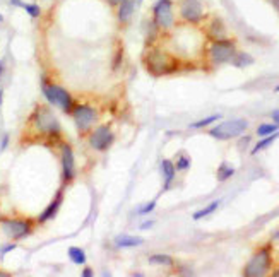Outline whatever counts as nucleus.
Here are the masks:
<instances>
[{
    "label": "nucleus",
    "mask_w": 279,
    "mask_h": 277,
    "mask_svg": "<svg viewBox=\"0 0 279 277\" xmlns=\"http://www.w3.org/2000/svg\"><path fill=\"white\" fill-rule=\"evenodd\" d=\"M7 146H9V134H3L2 140H0V151H5Z\"/></svg>",
    "instance_id": "32"
},
{
    "label": "nucleus",
    "mask_w": 279,
    "mask_h": 277,
    "mask_svg": "<svg viewBox=\"0 0 279 277\" xmlns=\"http://www.w3.org/2000/svg\"><path fill=\"white\" fill-rule=\"evenodd\" d=\"M236 52H238L236 41L226 36V38H221V40L209 41V45H207V48H206V56L211 65L218 67V65H224V63L231 62V58L235 56Z\"/></svg>",
    "instance_id": "6"
},
{
    "label": "nucleus",
    "mask_w": 279,
    "mask_h": 277,
    "mask_svg": "<svg viewBox=\"0 0 279 277\" xmlns=\"http://www.w3.org/2000/svg\"><path fill=\"white\" fill-rule=\"evenodd\" d=\"M70 116H72L75 128L81 134V137L88 135L100 121V111L94 106L86 103H75L72 111H70Z\"/></svg>",
    "instance_id": "7"
},
{
    "label": "nucleus",
    "mask_w": 279,
    "mask_h": 277,
    "mask_svg": "<svg viewBox=\"0 0 279 277\" xmlns=\"http://www.w3.org/2000/svg\"><path fill=\"white\" fill-rule=\"evenodd\" d=\"M2 103H3V89L0 87V106H2Z\"/></svg>",
    "instance_id": "42"
},
{
    "label": "nucleus",
    "mask_w": 279,
    "mask_h": 277,
    "mask_svg": "<svg viewBox=\"0 0 279 277\" xmlns=\"http://www.w3.org/2000/svg\"><path fill=\"white\" fill-rule=\"evenodd\" d=\"M149 264L151 265H165V267H171L175 264L173 257L165 255V253H156V255H151L149 257Z\"/></svg>",
    "instance_id": "24"
},
{
    "label": "nucleus",
    "mask_w": 279,
    "mask_h": 277,
    "mask_svg": "<svg viewBox=\"0 0 279 277\" xmlns=\"http://www.w3.org/2000/svg\"><path fill=\"white\" fill-rule=\"evenodd\" d=\"M36 224V219L31 218L0 216V234L9 241H21L35 233Z\"/></svg>",
    "instance_id": "3"
},
{
    "label": "nucleus",
    "mask_w": 279,
    "mask_h": 277,
    "mask_svg": "<svg viewBox=\"0 0 279 277\" xmlns=\"http://www.w3.org/2000/svg\"><path fill=\"white\" fill-rule=\"evenodd\" d=\"M248 128V120L245 118H233V120H226L218 123L216 127H213L209 130V135L218 140H229V139H236L242 137Z\"/></svg>",
    "instance_id": "10"
},
{
    "label": "nucleus",
    "mask_w": 279,
    "mask_h": 277,
    "mask_svg": "<svg viewBox=\"0 0 279 277\" xmlns=\"http://www.w3.org/2000/svg\"><path fill=\"white\" fill-rule=\"evenodd\" d=\"M274 93H279V84H278L276 87H274Z\"/></svg>",
    "instance_id": "44"
},
{
    "label": "nucleus",
    "mask_w": 279,
    "mask_h": 277,
    "mask_svg": "<svg viewBox=\"0 0 279 277\" xmlns=\"http://www.w3.org/2000/svg\"><path fill=\"white\" fill-rule=\"evenodd\" d=\"M271 3H273V5H274V9H276L278 12H279V0H271Z\"/></svg>",
    "instance_id": "41"
},
{
    "label": "nucleus",
    "mask_w": 279,
    "mask_h": 277,
    "mask_svg": "<svg viewBox=\"0 0 279 277\" xmlns=\"http://www.w3.org/2000/svg\"><path fill=\"white\" fill-rule=\"evenodd\" d=\"M9 3H10V5H14V7H21V9H22V7H24V0H9Z\"/></svg>",
    "instance_id": "35"
},
{
    "label": "nucleus",
    "mask_w": 279,
    "mask_h": 277,
    "mask_svg": "<svg viewBox=\"0 0 279 277\" xmlns=\"http://www.w3.org/2000/svg\"><path fill=\"white\" fill-rule=\"evenodd\" d=\"M221 118V115H211V116H206V118H201V120H197V121H194V123H190L188 127L190 128H204V127H209L213 121H218Z\"/></svg>",
    "instance_id": "27"
},
{
    "label": "nucleus",
    "mask_w": 279,
    "mask_h": 277,
    "mask_svg": "<svg viewBox=\"0 0 279 277\" xmlns=\"http://www.w3.org/2000/svg\"><path fill=\"white\" fill-rule=\"evenodd\" d=\"M123 58H125V48H123L122 41H118L116 47H115V50H113V58H112V70L113 72L122 69Z\"/></svg>",
    "instance_id": "21"
},
{
    "label": "nucleus",
    "mask_w": 279,
    "mask_h": 277,
    "mask_svg": "<svg viewBox=\"0 0 279 277\" xmlns=\"http://www.w3.org/2000/svg\"><path fill=\"white\" fill-rule=\"evenodd\" d=\"M161 173H163V192H168L176 176L175 163L171 159H163L161 161Z\"/></svg>",
    "instance_id": "16"
},
{
    "label": "nucleus",
    "mask_w": 279,
    "mask_h": 277,
    "mask_svg": "<svg viewBox=\"0 0 279 277\" xmlns=\"http://www.w3.org/2000/svg\"><path fill=\"white\" fill-rule=\"evenodd\" d=\"M17 248V241H9V243H5V245L0 248V259H3V257L7 255V253H10V252H14V250Z\"/></svg>",
    "instance_id": "31"
},
{
    "label": "nucleus",
    "mask_w": 279,
    "mask_h": 277,
    "mask_svg": "<svg viewBox=\"0 0 279 277\" xmlns=\"http://www.w3.org/2000/svg\"><path fill=\"white\" fill-rule=\"evenodd\" d=\"M142 2H144V0H137V3H142Z\"/></svg>",
    "instance_id": "45"
},
{
    "label": "nucleus",
    "mask_w": 279,
    "mask_h": 277,
    "mask_svg": "<svg viewBox=\"0 0 279 277\" xmlns=\"http://www.w3.org/2000/svg\"><path fill=\"white\" fill-rule=\"evenodd\" d=\"M12 274H10L9 271H3V269H0V277H10Z\"/></svg>",
    "instance_id": "39"
},
{
    "label": "nucleus",
    "mask_w": 279,
    "mask_h": 277,
    "mask_svg": "<svg viewBox=\"0 0 279 277\" xmlns=\"http://www.w3.org/2000/svg\"><path fill=\"white\" fill-rule=\"evenodd\" d=\"M3 74H5V62H3V60H0V81H2Z\"/></svg>",
    "instance_id": "38"
},
{
    "label": "nucleus",
    "mask_w": 279,
    "mask_h": 277,
    "mask_svg": "<svg viewBox=\"0 0 279 277\" xmlns=\"http://www.w3.org/2000/svg\"><path fill=\"white\" fill-rule=\"evenodd\" d=\"M115 142V132L112 130L110 123H98L88 134V144L89 147L98 153H105L113 146Z\"/></svg>",
    "instance_id": "11"
},
{
    "label": "nucleus",
    "mask_w": 279,
    "mask_h": 277,
    "mask_svg": "<svg viewBox=\"0 0 279 277\" xmlns=\"http://www.w3.org/2000/svg\"><path fill=\"white\" fill-rule=\"evenodd\" d=\"M153 226H154V221H146V222H142L139 227H141V229H151Z\"/></svg>",
    "instance_id": "37"
},
{
    "label": "nucleus",
    "mask_w": 279,
    "mask_h": 277,
    "mask_svg": "<svg viewBox=\"0 0 279 277\" xmlns=\"http://www.w3.org/2000/svg\"><path fill=\"white\" fill-rule=\"evenodd\" d=\"M271 271H273V245L267 243L255 250L254 255L245 264L242 274L245 277H264Z\"/></svg>",
    "instance_id": "5"
},
{
    "label": "nucleus",
    "mask_w": 279,
    "mask_h": 277,
    "mask_svg": "<svg viewBox=\"0 0 279 277\" xmlns=\"http://www.w3.org/2000/svg\"><path fill=\"white\" fill-rule=\"evenodd\" d=\"M151 19L163 33L175 28V2L173 0H156L151 7Z\"/></svg>",
    "instance_id": "8"
},
{
    "label": "nucleus",
    "mask_w": 279,
    "mask_h": 277,
    "mask_svg": "<svg viewBox=\"0 0 279 277\" xmlns=\"http://www.w3.org/2000/svg\"><path fill=\"white\" fill-rule=\"evenodd\" d=\"M278 139H279V130L274 132V134H271V135H266V137H261V140H259V142L255 144L254 147H252L250 154H252V156H255V154H259L261 151H266L267 147L273 146V144L276 142Z\"/></svg>",
    "instance_id": "19"
},
{
    "label": "nucleus",
    "mask_w": 279,
    "mask_h": 277,
    "mask_svg": "<svg viewBox=\"0 0 279 277\" xmlns=\"http://www.w3.org/2000/svg\"><path fill=\"white\" fill-rule=\"evenodd\" d=\"M142 65L153 77H163V75L175 74L180 69V60L171 52L153 45V47H146L142 53Z\"/></svg>",
    "instance_id": "2"
},
{
    "label": "nucleus",
    "mask_w": 279,
    "mask_h": 277,
    "mask_svg": "<svg viewBox=\"0 0 279 277\" xmlns=\"http://www.w3.org/2000/svg\"><path fill=\"white\" fill-rule=\"evenodd\" d=\"M176 7H178V17L182 22L197 26L206 19V10L201 0H178Z\"/></svg>",
    "instance_id": "12"
},
{
    "label": "nucleus",
    "mask_w": 279,
    "mask_h": 277,
    "mask_svg": "<svg viewBox=\"0 0 279 277\" xmlns=\"http://www.w3.org/2000/svg\"><path fill=\"white\" fill-rule=\"evenodd\" d=\"M22 9L28 12V16L31 17V19H38V17H41V7L38 5V3H24V7Z\"/></svg>",
    "instance_id": "29"
},
{
    "label": "nucleus",
    "mask_w": 279,
    "mask_h": 277,
    "mask_svg": "<svg viewBox=\"0 0 279 277\" xmlns=\"http://www.w3.org/2000/svg\"><path fill=\"white\" fill-rule=\"evenodd\" d=\"M206 36L209 41L226 38V26H224L223 19L218 17V16L211 17V21L207 22V26H206Z\"/></svg>",
    "instance_id": "15"
},
{
    "label": "nucleus",
    "mask_w": 279,
    "mask_h": 277,
    "mask_svg": "<svg viewBox=\"0 0 279 277\" xmlns=\"http://www.w3.org/2000/svg\"><path fill=\"white\" fill-rule=\"evenodd\" d=\"M137 0H120V3L115 9V17H116V24L120 29H125L129 26V22L134 17V12L137 9Z\"/></svg>",
    "instance_id": "13"
},
{
    "label": "nucleus",
    "mask_w": 279,
    "mask_h": 277,
    "mask_svg": "<svg viewBox=\"0 0 279 277\" xmlns=\"http://www.w3.org/2000/svg\"><path fill=\"white\" fill-rule=\"evenodd\" d=\"M220 204H221V200H213V202H211V204H207L206 207H202V209H199L197 212H194V216H192V219H194V221H199V219L207 218V216L214 214V212L218 211V207H220Z\"/></svg>",
    "instance_id": "23"
},
{
    "label": "nucleus",
    "mask_w": 279,
    "mask_h": 277,
    "mask_svg": "<svg viewBox=\"0 0 279 277\" xmlns=\"http://www.w3.org/2000/svg\"><path fill=\"white\" fill-rule=\"evenodd\" d=\"M271 118H273L274 123H278V125H279V110H274V111L271 113Z\"/></svg>",
    "instance_id": "36"
},
{
    "label": "nucleus",
    "mask_w": 279,
    "mask_h": 277,
    "mask_svg": "<svg viewBox=\"0 0 279 277\" xmlns=\"http://www.w3.org/2000/svg\"><path fill=\"white\" fill-rule=\"evenodd\" d=\"M144 243V238L132 236V234H118L115 238V245L118 248H134V246H141Z\"/></svg>",
    "instance_id": "18"
},
{
    "label": "nucleus",
    "mask_w": 279,
    "mask_h": 277,
    "mask_svg": "<svg viewBox=\"0 0 279 277\" xmlns=\"http://www.w3.org/2000/svg\"><path fill=\"white\" fill-rule=\"evenodd\" d=\"M163 35V31H161L160 28H158L156 24H154L153 19H148V21H144V36H146V47H153V45L158 43V40H160V36Z\"/></svg>",
    "instance_id": "17"
},
{
    "label": "nucleus",
    "mask_w": 279,
    "mask_h": 277,
    "mask_svg": "<svg viewBox=\"0 0 279 277\" xmlns=\"http://www.w3.org/2000/svg\"><path fill=\"white\" fill-rule=\"evenodd\" d=\"M81 276L82 277H93L94 276V271H93L91 267H84V269H82V272H81Z\"/></svg>",
    "instance_id": "33"
},
{
    "label": "nucleus",
    "mask_w": 279,
    "mask_h": 277,
    "mask_svg": "<svg viewBox=\"0 0 279 277\" xmlns=\"http://www.w3.org/2000/svg\"><path fill=\"white\" fill-rule=\"evenodd\" d=\"M62 204H63V187L60 188L58 192H56V195L54 197V200H52V202L48 204L47 207H45V211L36 218L38 224H47L48 221L55 219L56 214H58V211H60V207H62Z\"/></svg>",
    "instance_id": "14"
},
{
    "label": "nucleus",
    "mask_w": 279,
    "mask_h": 277,
    "mask_svg": "<svg viewBox=\"0 0 279 277\" xmlns=\"http://www.w3.org/2000/svg\"><path fill=\"white\" fill-rule=\"evenodd\" d=\"M41 93H43L45 100L48 101V105L56 106V108L62 110L65 115H70L75 101H74L72 94H70L65 87L52 82L48 77H43L41 79Z\"/></svg>",
    "instance_id": "4"
},
{
    "label": "nucleus",
    "mask_w": 279,
    "mask_h": 277,
    "mask_svg": "<svg viewBox=\"0 0 279 277\" xmlns=\"http://www.w3.org/2000/svg\"><path fill=\"white\" fill-rule=\"evenodd\" d=\"M248 142H250V137H243L242 140H240V147H242V146H247Z\"/></svg>",
    "instance_id": "40"
},
{
    "label": "nucleus",
    "mask_w": 279,
    "mask_h": 277,
    "mask_svg": "<svg viewBox=\"0 0 279 277\" xmlns=\"http://www.w3.org/2000/svg\"><path fill=\"white\" fill-rule=\"evenodd\" d=\"M255 60H254V56L250 55V53H247V52H236L235 53V56L231 58V65L233 67H236V69H245V67H248V65H252Z\"/></svg>",
    "instance_id": "20"
},
{
    "label": "nucleus",
    "mask_w": 279,
    "mask_h": 277,
    "mask_svg": "<svg viewBox=\"0 0 279 277\" xmlns=\"http://www.w3.org/2000/svg\"><path fill=\"white\" fill-rule=\"evenodd\" d=\"M273 277H279V269H278V271L273 272Z\"/></svg>",
    "instance_id": "43"
},
{
    "label": "nucleus",
    "mask_w": 279,
    "mask_h": 277,
    "mask_svg": "<svg viewBox=\"0 0 279 277\" xmlns=\"http://www.w3.org/2000/svg\"><path fill=\"white\" fill-rule=\"evenodd\" d=\"M233 174H235V168H233V166H229L226 161L221 163L220 168H218V171H216V176H218V180H220V181L229 180Z\"/></svg>",
    "instance_id": "25"
},
{
    "label": "nucleus",
    "mask_w": 279,
    "mask_h": 277,
    "mask_svg": "<svg viewBox=\"0 0 279 277\" xmlns=\"http://www.w3.org/2000/svg\"><path fill=\"white\" fill-rule=\"evenodd\" d=\"M154 209H156V200H151V202L135 209V214H137V216H148V214H151V212L154 211Z\"/></svg>",
    "instance_id": "30"
},
{
    "label": "nucleus",
    "mask_w": 279,
    "mask_h": 277,
    "mask_svg": "<svg viewBox=\"0 0 279 277\" xmlns=\"http://www.w3.org/2000/svg\"><path fill=\"white\" fill-rule=\"evenodd\" d=\"M67 255H69L70 262L75 265H84L86 262H88V255H86V252L82 248H79V246H70V248L67 250Z\"/></svg>",
    "instance_id": "22"
},
{
    "label": "nucleus",
    "mask_w": 279,
    "mask_h": 277,
    "mask_svg": "<svg viewBox=\"0 0 279 277\" xmlns=\"http://www.w3.org/2000/svg\"><path fill=\"white\" fill-rule=\"evenodd\" d=\"M58 154H60V168H62V187L65 188L77 176L75 154L72 146L69 142H65V140H60L58 142Z\"/></svg>",
    "instance_id": "9"
},
{
    "label": "nucleus",
    "mask_w": 279,
    "mask_h": 277,
    "mask_svg": "<svg viewBox=\"0 0 279 277\" xmlns=\"http://www.w3.org/2000/svg\"><path fill=\"white\" fill-rule=\"evenodd\" d=\"M190 165H192V159L188 158L187 154H180V156L176 158V161H175L176 171H187V169L190 168Z\"/></svg>",
    "instance_id": "28"
},
{
    "label": "nucleus",
    "mask_w": 279,
    "mask_h": 277,
    "mask_svg": "<svg viewBox=\"0 0 279 277\" xmlns=\"http://www.w3.org/2000/svg\"><path fill=\"white\" fill-rule=\"evenodd\" d=\"M105 2H107V5L110 7L112 10H115V9H116V5H118V3H120V0H105Z\"/></svg>",
    "instance_id": "34"
},
{
    "label": "nucleus",
    "mask_w": 279,
    "mask_h": 277,
    "mask_svg": "<svg viewBox=\"0 0 279 277\" xmlns=\"http://www.w3.org/2000/svg\"><path fill=\"white\" fill-rule=\"evenodd\" d=\"M278 130H279L278 123H261L257 127V130H255V134H257V137H266V135H271Z\"/></svg>",
    "instance_id": "26"
},
{
    "label": "nucleus",
    "mask_w": 279,
    "mask_h": 277,
    "mask_svg": "<svg viewBox=\"0 0 279 277\" xmlns=\"http://www.w3.org/2000/svg\"><path fill=\"white\" fill-rule=\"evenodd\" d=\"M24 135L36 140H50L58 144L62 140V125L50 106L36 103L26 120Z\"/></svg>",
    "instance_id": "1"
}]
</instances>
